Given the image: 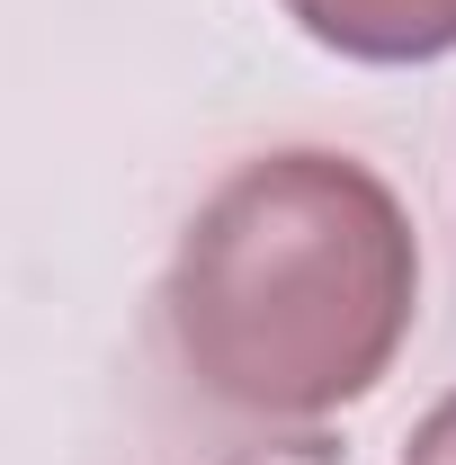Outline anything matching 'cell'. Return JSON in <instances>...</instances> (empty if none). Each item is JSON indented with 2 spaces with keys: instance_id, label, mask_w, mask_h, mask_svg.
<instances>
[{
  "instance_id": "obj_2",
  "label": "cell",
  "mask_w": 456,
  "mask_h": 465,
  "mask_svg": "<svg viewBox=\"0 0 456 465\" xmlns=\"http://www.w3.org/2000/svg\"><path fill=\"white\" fill-rule=\"evenodd\" d=\"M286 18L349 63H439V54H456V0H286Z\"/></svg>"
},
{
  "instance_id": "obj_3",
  "label": "cell",
  "mask_w": 456,
  "mask_h": 465,
  "mask_svg": "<svg viewBox=\"0 0 456 465\" xmlns=\"http://www.w3.org/2000/svg\"><path fill=\"white\" fill-rule=\"evenodd\" d=\"M402 465H456V394H448V403H430L421 420H411Z\"/></svg>"
},
{
  "instance_id": "obj_1",
  "label": "cell",
  "mask_w": 456,
  "mask_h": 465,
  "mask_svg": "<svg viewBox=\"0 0 456 465\" xmlns=\"http://www.w3.org/2000/svg\"><path fill=\"white\" fill-rule=\"evenodd\" d=\"M421 313V242L349 153H260L188 215L162 322L188 385L233 420H332L385 385Z\"/></svg>"
}]
</instances>
